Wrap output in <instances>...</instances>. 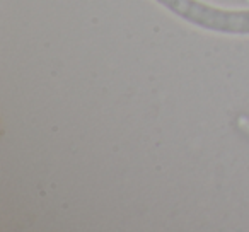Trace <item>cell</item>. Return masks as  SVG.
<instances>
[{
    "label": "cell",
    "instance_id": "6da1fadb",
    "mask_svg": "<svg viewBox=\"0 0 249 232\" xmlns=\"http://www.w3.org/2000/svg\"><path fill=\"white\" fill-rule=\"evenodd\" d=\"M167 9L201 28L227 33H249V12L212 9L196 0H159Z\"/></svg>",
    "mask_w": 249,
    "mask_h": 232
}]
</instances>
